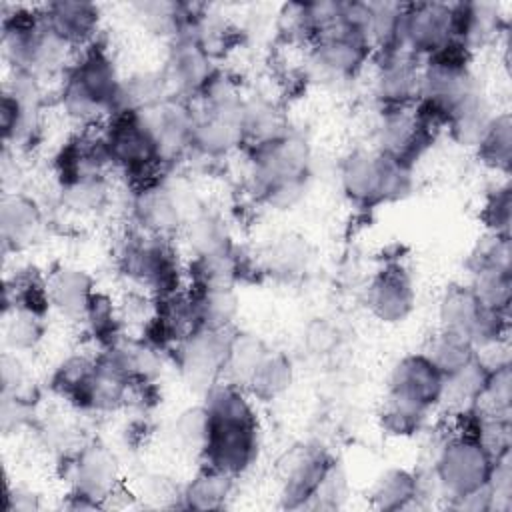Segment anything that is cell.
I'll return each mask as SVG.
<instances>
[{"mask_svg": "<svg viewBox=\"0 0 512 512\" xmlns=\"http://www.w3.org/2000/svg\"><path fill=\"white\" fill-rule=\"evenodd\" d=\"M484 310L486 306L476 298L470 284H452L444 290L438 304L440 328L460 332L470 340Z\"/></svg>", "mask_w": 512, "mask_h": 512, "instance_id": "17", "label": "cell"}, {"mask_svg": "<svg viewBox=\"0 0 512 512\" xmlns=\"http://www.w3.org/2000/svg\"><path fill=\"white\" fill-rule=\"evenodd\" d=\"M426 418V412L412 408L400 400H394L390 396H386L384 408L380 412V424L384 428L386 434L390 436H412L422 428V422Z\"/></svg>", "mask_w": 512, "mask_h": 512, "instance_id": "31", "label": "cell"}, {"mask_svg": "<svg viewBox=\"0 0 512 512\" xmlns=\"http://www.w3.org/2000/svg\"><path fill=\"white\" fill-rule=\"evenodd\" d=\"M446 376L424 354H408L396 362L388 378V396L428 412L444 398Z\"/></svg>", "mask_w": 512, "mask_h": 512, "instance_id": "7", "label": "cell"}, {"mask_svg": "<svg viewBox=\"0 0 512 512\" xmlns=\"http://www.w3.org/2000/svg\"><path fill=\"white\" fill-rule=\"evenodd\" d=\"M230 336V330L198 328L174 346L178 368L188 386L206 394L224 380Z\"/></svg>", "mask_w": 512, "mask_h": 512, "instance_id": "5", "label": "cell"}, {"mask_svg": "<svg viewBox=\"0 0 512 512\" xmlns=\"http://www.w3.org/2000/svg\"><path fill=\"white\" fill-rule=\"evenodd\" d=\"M208 436L202 458L230 476L242 474L258 456V418L242 386L220 382L206 392Z\"/></svg>", "mask_w": 512, "mask_h": 512, "instance_id": "1", "label": "cell"}, {"mask_svg": "<svg viewBox=\"0 0 512 512\" xmlns=\"http://www.w3.org/2000/svg\"><path fill=\"white\" fill-rule=\"evenodd\" d=\"M94 364H96V358H90V356L66 358L54 372V378H52L54 390L74 406L86 408L88 384L94 372Z\"/></svg>", "mask_w": 512, "mask_h": 512, "instance_id": "25", "label": "cell"}, {"mask_svg": "<svg viewBox=\"0 0 512 512\" xmlns=\"http://www.w3.org/2000/svg\"><path fill=\"white\" fill-rule=\"evenodd\" d=\"M480 218L488 230V234L510 236V220H512V196L508 184L498 186L486 196V202L480 210Z\"/></svg>", "mask_w": 512, "mask_h": 512, "instance_id": "33", "label": "cell"}, {"mask_svg": "<svg viewBox=\"0 0 512 512\" xmlns=\"http://www.w3.org/2000/svg\"><path fill=\"white\" fill-rule=\"evenodd\" d=\"M340 182L346 196L360 206L384 202V154L380 150H356L348 154L340 166Z\"/></svg>", "mask_w": 512, "mask_h": 512, "instance_id": "13", "label": "cell"}, {"mask_svg": "<svg viewBox=\"0 0 512 512\" xmlns=\"http://www.w3.org/2000/svg\"><path fill=\"white\" fill-rule=\"evenodd\" d=\"M46 30L66 48H86L96 42L100 26V8L82 0H58L40 6Z\"/></svg>", "mask_w": 512, "mask_h": 512, "instance_id": "10", "label": "cell"}, {"mask_svg": "<svg viewBox=\"0 0 512 512\" xmlns=\"http://www.w3.org/2000/svg\"><path fill=\"white\" fill-rule=\"evenodd\" d=\"M50 306L66 318H86L96 296L92 278L80 270L64 266L46 278Z\"/></svg>", "mask_w": 512, "mask_h": 512, "instance_id": "15", "label": "cell"}, {"mask_svg": "<svg viewBox=\"0 0 512 512\" xmlns=\"http://www.w3.org/2000/svg\"><path fill=\"white\" fill-rule=\"evenodd\" d=\"M184 234L194 258L214 256L234 248L224 222L218 216L202 210L184 224Z\"/></svg>", "mask_w": 512, "mask_h": 512, "instance_id": "22", "label": "cell"}, {"mask_svg": "<svg viewBox=\"0 0 512 512\" xmlns=\"http://www.w3.org/2000/svg\"><path fill=\"white\" fill-rule=\"evenodd\" d=\"M472 290L476 298L492 310L508 312L512 294V272L510 270H480L474 272Z\"/></svg>", "mask_w": 512, "mask_h": 512, "instance_id": "28", "label": "cell"}, {"mask_svg": "<svg viewBox=\"0 0 512 512\" xmlns=\"http://www.w3.org/2000/svg\"><path fill=\"white\" fill-rule=\"evenodd\" d=\"M454 38V10L448 2L404 4L402 44L420 60L442 50Z\"/></svg>", "mask_w": 512, "mask_h": 512, "instance_id": "6", "label": "cell"}, {"mask_svg": "<svg viewBox=\"0 0 512 512\" xmlns=\"http://www.w3.org/2000/svg\"><path fill=\"white\" fill-rule=\"evenodd\" d=\"M102 132L110 164H116L128 176H134L140 186L154 182L148 180V176H154V170L164 160L152 132L148 130L140 114H112L110 122Z\"/></svg>", "mask_w": 512, "mask_h": 512, "instance_id": "4", "label": "cell"}, {"mask_svg": "<svg viewBox=\"0 0 512 512\" xmlns=\"http://www.w3.org/2000/svg\"><path fill=\"white\" fill-rule=\"evenodd\" d=\"M510 402H512V370H510V362L504 360L490 366L482 398L478 400L476 406L494 414L510 416Z\"/></svg>", "mask_w": 512, "mask_h": 512, "instance_id": "29", "label": "cell"}, {"mask_svg": "<svg viewBox=\"0 0 512 512\" xmlns=\"http://www.w3.org/2000/svg\"><path fill=\"white\" fill-rule=\"evenodd\" d=\"M304 342L310 354H330L338 346V330L324 318H314L304 332Z\"/></svg>", "mask_w": 512, "mask_h": 512, "instance_id": "36", "label": "cell"}, {"mask_svg": "<svg viewBox=\"0 0 512 512\" xmlns=\"http://www.w3.org/2000/svg\"><path fill=\"white\" fill-rule=\"evenodd\" d=\"M494 114L490 108L488 98L480 88H474L464 100H460L450 116H448V130L452 138L462 146H478L484 132L488 130Z\"/></svg>", "mask_w": 512, "mask_h": 512, "instance_id": "16", "label": "cell"}, {"mask_svg": "<svg viewBox=\"0 0 512 512\" xmlns=\"http://www.w3.org/2000/svg\"><path fill=\"white\" fill-rule=\"evenodd\" d=\"M232 480L234 476L206 464L184 490L186 506L196 510L220 508L232 490Z\"/></svg>", "mask_w": 512, "mask_h": 512, "instance_id": "24", "label": "cell"}, {"mask_svg": "<svg viewBox=\"0 0 512 512\" xmlns=\"http://www.w3.org/2000/svg\"><path fill=\"white\" fill-rule=\"evenodd\" d=\"M66 204L76 210H94L100 208L106 200V184L102 176L80 178L62 186Z\"/></svg>", "mask_w": 512, "mask_h": 512, "instance_id": "34", "label": "cell"}, {"mask_svg": "<svg viewBox=\"0 0 512 512\" xmlns=\"http://www.w3.org/2000/svg\"><path fill=\"white\" fill-rule=\"evenodd\" d=\"M366 302L382 322H402L414 308L416 292L410 274L400 264H386L368 284Z\"/></svg>", "mask_w": 512, "mask_h": 512, "instance_id": "11", "label": "cell"}, {"mask_svg": "<svg viewBox=\"0 0 512 512\" xmlns=\"http://www.w3.org/2000/svg\"><path fill=\"white\" fill-rule=\"evenodd\" d=\"M510 236L486 234L470 254L468 266L474 272L480 270H510Z\"/></svg>", "mask_w": 512, "mask_h": 512, "instance_id": "30", "label": "cell"}, {"mask_svg": "<svg viewBox=\"0 0 512 512\" xmlns=\"http://www.w3.org/2000/svg\"><path fill=\"white\" fill-rule=\"evenodd\" d=\"M0 228L6 244H30L42 228V212L38 204L24 194H8L2 198Z\"/></svg>", "mask_w": 512, "mask_h": 512, "instance_id": "18", "label": "cell"}, {"mask_svg": "<svg viewBox=\"0 0 512 512\" xmlns=\"http://www.w3.org/2000/svg\"><path fill=\"white\" fill-rule=\"evenodd\" d=\"M214 72L216 68L212 66V54L192 34H182L172 40L164 70L160 74L168 96L184 100L186 96L200 94Z\"/></svg>", "mask_w": 512, "mask_h": 512, "instance_id": "8", "label": "cell"}, {"mask_svg": "<svg viewBox=\"0 0 512 512\" xmlns=\"http://www.w3.org/2000/svg\"><path fill=\"white\" fill-rule=\"evenodd\" d=\"M122 78L108 50L92 42L82 48L66 70L62 82V108L78 122L92 124L102 114H112Z\"/></svg>", "mask_w": 512, "mask_h": 512, "instance_id": "2", "label": "cell"}, {"mask_svg": "<svg viewBox=\"0 0 512 512\" xmlns=\"http://www.w3.org/2000/svg\"><path fill=\"white\" fill-rule=\"evenodd\" d=\"M206 436H208V414L204 404L196 408H188L176 418L174 438L182 448L202 454Z\"/></svg>", "mask_w": 512, "mask_h": 512, "instance_id": "32", "label": "cell"}, {"mask_svg": "<svg viewBox=\"0 0 512 512\" xmlns=\"http://www.w3.org/2000/svg\"><path fill=\"white\" fill-rule=\"evenodd\" d=\"M74 482L78 492L92 496L94 500H104L112 496L118 482V462L116 456L102 444H90L82 448L72 464Z\"/></svg>", "mask_w": 512, "mask_h": 512, "instance_id": "14", "label": "cell"}, {"mask_svg": "<svg viewBox=\"0 0 512 512\" xmlns=\"http://www.w3.org/2000/svg\"><path fill=\"white\" fill-rule=\"evenodd\" d=\"M266 344L248 332H232L224 362V382L242 386L246 390L248 380L266 356Z\"/></svg>", "mask_w": 512, "mask_h": 512, "instance_id": "20", "label": "cell"}, {"mask_svg": "<svg viewBox=\"0 0 512 512\" xmlns=\"http://www.w3.org/2000/svg\"><path fill=\"white\" fill-rule=\"evenodd\" d=\"M424 354L440 368L444 376H450L472 362L478 356V350L464 334L440 328V332L432 336Z\"/></svg>", "mask_w": 512, "mask_h": 512, "instance_id": "23", "label": "cell"}, {"mask_svg": "<svg viewBox=\"0 0 512 512\" xmlns=\"http://www.w3.org/2000/svg\"><path fill=\"white\" fill-rule=\"evenodd\" d=\"M374 504L382 510H400L418 498V478L408 470L390 468L374 484Z\"/></svg>", "mask_w": 512, "mask_h": 512, "instance_id": "26", "label": "cell"}, {"mask_svg": "<svg viewBox=\"0 0 512 512\" xmlns=\"http://www.w3.org/2000/svg\"><path fill=\"white\" fill-rule=\"evenodd\" d=\"M42 314L30 312V310H20L14 308L12 320L8 322L6 328V340L14 348H30L38 342L42 334Z\"/></svg>", "mask_w": 512, "mask_h": 512, "instance_id": "35", "label": "cell"}, {"mask_svg": "<svg viewBox=\"0 0 512 512\" xmlns=\"http://www.w3.org/2000/svg\"><path fill=\"white\" fill-rule=\"evenodd\" d=\"M294 378L292 360L284 352L268 350L252 378L246 384V390L258 400H274L282 396Z\"/></svg>", "mask_w": 512, "mask_h": 512, "instance_id": "21", "label": "cell"}, {"mask_svg": "<svg viewBox=\"0 0 512 512\" xmlns=\"http://www.w3.org/2000/svg\"><path fill=\"white\" fill-rule=\"evenodd\" d=\"M188 294L200 328L230 330L238 312V298L232 286H192Z\"/></svg>", "mask_w": 512, "mask_h": 512, "instance_id": "19", "label": "cell"}, {"mask_svg": "<svg viewBox=\"0 0 512 512\" xmlns=\"http://www.w3.org/2000/svg\"><path fill=\"white\" fill-rule=\"evenodd\" d=\"M494 454L472 436L454 434L442 448L434 464L440 490L452 500L474 494L488 486Z\"/></svg>", "mask_w": 512, "mask_h": 512, "instance_id": "3", "label": "cell"}, {"mask_svg": "<svg viewBox=\"0 0 512 512\" xmlns=\"http://www.w3.org/2000/svg\"><path fill=\"white\" fill-rule=\"evenodd\" d=\"M370 56L368 42L336 28L312 42L310 64L322 78L346 80L356 76Z\"/></svg>", "mask_w": 512, "mask_h": 512, "instance_id": "9", "label": "cell"}, {"mask_svg": "<svg viewBox=\"0 0 512 512\" xmlns=\"http://www.w3.org/2000/svg\"><path fill=\"white\" fill-rule=\"evenodd\" d=\"M332 458L322 448L300 446L286 452L282 464L284 474V500L288 506H306L310 502L332 466Z\"/></svg>", "mask_w": 512, "mask_h": 512, "instance_id": "12", "label": "cell"}, {"mask_svg": "<svg viewBox=\"0 0 512 512\" xmlns=\"http://www.w3.org/2000/svg\"><path fill=\"white\" fill-rule=\"evenodd\" d=\"M484 164L496 170H508L512 162V120L508 112L494 114L488 130L476 146Z\"/></svg>", "mask_w": 512, "mask_h": 512, "instance_id": "27", "label": "cell"}]
</instances>
